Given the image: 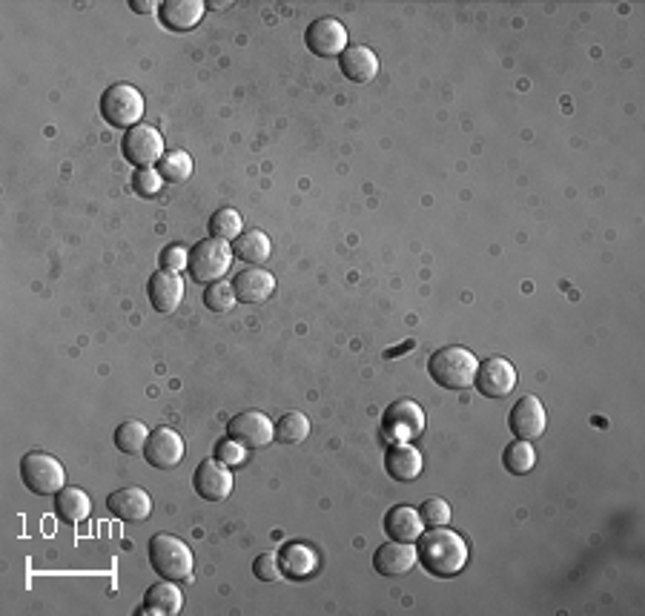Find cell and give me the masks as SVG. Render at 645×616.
Wrapping results in <instances>:
<instances>
[{"instance_id": "cell-1", "label": "cell", "mask_w": 645, "mask_h": 616, "mask_svg": "<svg viewBox=\"0 0 645 616\" xmlns=\"http://www.w3.org/2000/svg\"><path fill=\"white\" fill-rule=\"evenodd\" d=\"M416 553L419 565L439 579L462 574V568L468 565V542L459 533L448 531L445 525L422 531V536L416 539Z\"/></svg>"}, {"instance_id": "cell-2", "label": "cell", "mask_w": 645, "mask_h": 616, "mask_svg": "<svg viewBox=\"0 0 645 616\" xmlns=\"http://www.w3.org/2000/svg\"><path fill=\"white\" fill-rule=\"evenodd\" d=\"M150 565L155 574L170 582H190L193 576V551L184 539L172 533H155L150 539Z\"/></svg>"}, {"instance_id": "cell-3", "label": "cell", "mask_w": 645, "mask_h": 616, "mask_svg": "<svg viewBox=\"0 0 645 616\" xmlns=\"http://www.w3.org/2000/svg\"><path fill=\"white\" fill-rule=\"evenodd\" d=\"M479 362L465 347H442L430 356L428 373L433 382L445 390H465L476 379Z\"/></svg>"}, {"instance_id": "cell-4", "label": "cell", "mask_w": 645, "mask_h": 616, "mask_svg": "<svg viewBox=\"0 0 645 616\" xmlns=\"http://www.w3.org/2000/svg\"><path fill=\"white\" fill-rule=\"evenodd\" d=\"M233 244L230 241H218V238H207L198 241L190 250V264L187 273L198 284H215L221 276H227V270L233 267Z\"/></svg>"}, {"instance_id": "cell-5", "label": "cell", "mask_w": 645, "mask_h": 616, "mask_svg": "<svg viewBox=\"0 0 645 616\" xmlns=\"http://www.w3.org/2000/svg\"><path fill=\"white\" fill-rule=\"evenodd\" d=\"M21 479L29 493L35 496H55L58 490L66 488L64 465L43 453V450H29L21 459Z\"/></svg>"}, {"instance_id": "cell-6", "label": "cell", "mask_w": 645, "mask_h": 616, "mask_svg": "<svg viewBox=\"0 0 645 616\" xmlns=\"http://www.w3.org/2000/svg\"><path fill=\"white\" fill-rule=\"evenodd\" d=\"M101 115L109 127H138L144 115V95L129 84H112L101 95Z\"/></svg>"}, {"instance_id": "cell-7", "label": "cell", "mask_w": 645, "mask_h": 616, "mask_svg": "<svg viewBox=\"0 0 645 616\" xmlns=\"http://www.w3.org/2000/svg\"><path fill=\"white\" fill-rule=\"evenodd\" d=\"M382 433L390 442H410L425 433V410L410 399H399L382 416Z\"/></svg>"}, {"instance_id": "cell-8", "label": "cell", "mask_w": 645, "mask_h": 616, "mask_svg": "<svg viewBox=\"0 0 645 616\" xmlns=\"http://www.w3.org/2000/svg\"><path fill=\"white\" fill-rule=\"evenodd\" d=\"M121 149L135 170H150L152 164H158L164 158V135L155 127L138 124V127L127 129Z\"/></svg>"}, {"instance_id": "cell-9", "label": "cell", "mask_w": 645, "mask_h": 616, "mask_svg": "<svg viewBox=\"0 0 645 616\" xmlns=\"http://www.w3.org/2000/svg\"><path fill=\"white\" fill-rule=\"evenodd\" d=\"M227 436L236 439L244 450H258L276 442V425L261 413V410H244L230 419L227 425Z\"/></svg>"}, {"instance_id": "cell-10", "label": "cell", "mask_w": 645, "mask_h": 616, "mask_svg": "<svg viewBox=\"0 0 645 616\" xmlns=\"http://www.w3.org/2000/svg\"><path fill=\"white\" fill-rule=\"evenodd\" d=\"M304 43L319 58H342L347 49V26L336 18H316L304 32Z\"/></svg>"}, {"instance_id": "cell-11", "label": "cell", "mask_w": 645, "mask_h": 616, "mask_svg": "<svg viewBox=\"0 0 645 616\" xmlns=\"http://www.w3.org/2000/svg\"><path fill=\"white\" fill-rule=\"evenodd\" d=\"M473 384L485 399H505L516 387L514 364L508 362L505 356H491V359L479 364Z\"/></svg>"}, {"instance_id": "cell-12", "label": "cell", "mask_w": 645, "mask_h": 616, "mask_svg": "<svg viewBox=\"0 0 645 616\" xmlns=\"http://www.w3.org/2000/svg\"><path fill=\"white\" fill-rule=\"evenodd\" d=\"M184 453H187L184 439L172 427H155L150 433V439H147V447H144V459L158 470L178 468L181 459H184Z\"/></svg>"}, {"instance_id": "cell-13", "label": "cell", "mask_w": 645, "mask_h": 616, "mask_svg": "<svg viewBox=\"0 0 645 616\" xmlns=\"http://www.w3.org/2000/svg\"><path fill=\"white\" fill-rule=\"evenodd\" d=\"M193 488L207 502H224L233 493V470L218 459H204L195 468Z\"/></svg>"}, {"instance_id": "cell-14", "label": "cell", "mask_w": 645, "mask_h": 616, "mask_svg": "<svg viewBox=\"0 0 645 616\" xmlns=\"http://www.w3.org/2000/svg\"><path fill=\"white\" fill-rule=\"evenodd\" d=\"M545 407L539 402L537 396H522L519 402L511 407V416H508V427L516 439L522 442H537L539 436L545 433Z\"/></svg>"}, {"instance_id": "cell-15", "label": "cell", "mask_w": 645, "mask_h": 616, "mask_svg": "<svg viewBox=\"0 0 645 616\" xmlns=\"http://www.w3.org/2000/svg\"><path fill=\"white\" fill-rule=\"evenodd\" d=\"M419 562V553H416V542H396L390 539L385 545H379L373 553V568L376 574L387 576H405L408 571H413V565Z\"/></svg>"}, {"instance_id": "cell-16", "label": "cell", "mask_w": 645, "mask_h": 616, "mask_svg": "<svg viewBox=\"0 0 645 616\" xmlns=\"http://www.w3.org/2000/svg\"><path fill=\"white\" fill-rule=\"evenodd\" d=\"M147 293H150L152 310L170 316V313H175V310L181 307V301H184V281H181L178 273L158 270V273H152L150 276Z\"/></svg>"}, {"instance_id": "cell-17", "label": "cell", "mask_w": 645, "mask_h": 616, "mask_svg": "<svg viewBox=\"0 0 645 616\" xmlns=\"http://www.w3.org/2000/svg\"><path fill=\"white\" fill-rule=\"evenodd\" d=\"M107 510L121 522H144L150 519L152 499L144 488H121L107 496Z\"/></svg>"}, {"instance_id": "cell-18", "label": "cell", "mask_w": 645, "mask_h": 616, "mask_svg": "<svg viewBox=\"0 0 645 616\" xmlns=\"http://www.w3.org/2000/svg\"><path fill=\"white\" fill-rule=\"evenodd\" d=\"M233 293H236V301H244V304H261L267 298L276 293V276L261 270V267H250V270H241L236 278H233Z\"/></svg>"}, {"instance_id": "cell-19", "label": "cell", "mask_w": 645, "mask_h": 616, "mask_svg": "<svg viewBox=\"0 0 645 616\" xmlns=\"http://www.w3.org/2000/svg\"><path fill=\"white\" fill-rule=\"evenodd\" d=\"M281 576L287 579H307L319 571V553L313 551L307 542H287L279 551Z\"/></svg>"}, {"instance_id": "cell-20", "label": "cell", "mask_w": 645, "mask_h": 616, "mask_svg": "<svg viewBox=\"0 0 645 616\" xmlns=\"http://www.w3.org/2000/svg\"><path fill=\"white\" fill-rule=\"evenodd\" d=\"M385 468L396 482H416L422 476V453L410 442H393L385 453Z\"/></svg>"}, {"instance_id": "cell-21", "label": "cell", "mask_w": 645, "mask_h": 616, "mask_svg": "<svg viewBox=\"0 0 645 616\" xmlns=\"http://www.w3.org/2000/svg\"><path fill=\"white\" fill-rule=\"evenodd\" d=\"M204 3L201 0H164L158 6V18L170 32H190L204 18Z\"/></svg>"}, {"instance_id": "cell-22", "label": "cell", "mask_w": 645, "mask_h": 616, "mask_svg": "<svg viewBox=\"0 0 645 616\" xmlns=\"http://www.w3.org/2000/svg\"><path fill=\"white\" fill-rule=\"evenodd\" d=\"M342 75L353 84H370L379 75V58L370 46H347L339 58Z\"/></svg>"}, {"instance_id": "cell-23", "label": "cell", "mask_w": 645, "mask_h": 616, "mask_svg": "<svg viewBox=\"0 0 645 616\" xmlns=\"http://www.w3.org/2000/svg\"><path fill=\"white\" fill-rule=\"evenodd\" d=\"M184 608V594L181 588L170 582V579H161L158 585H152L147 596H144V605L138 608V614L147 616H175L181 614Z\"/></svg>"}, {"instance_id": "cell-24", "label": "cell", "mask_w": 645, "mask_h": 616, "mask_svg": "<svg viewBox=\"0 0 645 616\" xmlns=\"http://www.w3.org/2000/svg\"><path fill=\"white\" fill-rule=\"evenodd\" d=\"M425 531V522L419 516V510L399 505V508L387 510L385 516V533L396 542H416Z\"/></svg>"}, {"instance_id": "cell-25", "label": "cell", "mask_w": 645, "mask_h": 616, "mask_svg": "<svg viewBox=\"0 0 645 616\" xmlns=\"http://www.w3.org/2000/svg\"><path fill=\"white\" fill-rule=\"evenodd\" d=\"M273 253V241L270 235L261 233V230H250V233H241L233 241V255L244 264H264Z\"/></svg>"}, {"instance_id": "cell-26", "label": "cell", "mask_w": 645, "mask_h": 616, "mask_svg": "<svg viewBox=\"0 0 645 616\" xmlns=\"http://www.w3.org/2000/svg\"><path fill=\"white\" fill-rule=\"evenodd\" d=\"M92 510V502L86 496V490L81 488H64L55 493V513L64 519V522H84Z\"/></svg>"}, {"instance_id": "cell-27", "label": "cell", "mask_w": 645, "mask_h": 616, "mask_svg": "<svg viewBox=\"0 0 645 616\" xmlns=\"http://www.w3.org/2000/svg\"><path fill=\"white\" fill-rule=\"evenodd\" d=\"M158 172L167 184H184L193 175V158L187 155V149H170L158 161Z\"/></svg>"}, {"instance_id": "cell-28", "label": "cell", "mask_w": 645, "mask_h": 616, "mask_svg": "<svg viewBox=\"0 0 645 616\" xmlns=\"http://www.w3.org/2000/svg\"><path fill=\"white\" fill-rule=\"evenodd\" d=\"M147 439H150V430H147L144 422H138V419H129V422L118 425V430H115V447H118L121 453H127V456L144 453Z\"/></svg>"}, {"instance_id": "cell-29", "label": "cell", "mask_w": 645, "mask_h": 616, "mask_svg": "<svg viewBox=\"0 0 645 616\" xmlns=\"http://www.w3.org/2000/svg\"><path fill=\"white\" fill-rule=\"evenodd\" d=\"M307 436H310V419L304 413H299V410L284 413L279 422H276V442L279 445H301Z\"/></svg>"}, {"instance_id": "cell-30", "label": "cell", "mask_w": 645, "mask_h": 616, "mask_svg": "<svg viewBox=\"0 0 645 616\" xmlns=\"http://www.w3.org/2000/svg\"><path fill=\"white\" fill-rule=\"evenodd\" d=\"M502 465H505V470H511L514 476H525L537 465V450L531 447V442L516 439L502 450Z\"/></svg>"}, {"instance_id": "cell-31", "label": "cell", "mask_w": 645, "mask_h": 616, "mask_svg": "<svg viewBox=\"0 0 645 616\" xmlns=\"http://www.w3.org/2000/svg\"><path fill=\"white\" fill-rule=\"evenodd\" d=\"M207 230H210V238H218V241H236L238 235H241V215L233 210V207H224V210H218L210 218V224H207Z\"/></svg>"}, {"instance_id": "cell-32", "label": "cell", "mask_w": 645, "mask_h": 616, "mask_svg": "<svg viewBox=\"0 0 645 616\" xmlns=\"http://www.w3.org/2000/svg\"><path fill=\"white\" fill-rule=\"evenodd\" d=\"M204 304H207L213 313H227V310H233V304H236L233 284H227V281L207 284V290H204Z\"/></svg>"}, {"instance_id": "cell-33", "label": "cell", "mask_w": 645, "mask_h": 616, "mask_svg": "<svg viewBox=\"0 0 645 616\" xmlns=\"http://www.w3.org/2000/svg\"><path fill=\"white\" fill-rule=\"evenodd\" d=\"M419 516H422V522H425L428 528H442V525L451 522V505H448L445 499L433 496V499H425V502L419 505Z\"/></svg>"}, {"instance_id": "cell-34", "label": "cell", "mask_w": 645, "mask_h": 616, "mask_svg": "<svg viewBox=\"0 0 645 616\" xmlns=\"http://www.w3.org/2000/svg\"><path fill=\"white\" fill-rule=\"evenodd\" d=\"M164 187V178L158 170H135L132 172V190L138 192L141 198H155Z\"/></svg>"}, {"instance_id": "cell-35", "label": "cell", "mask_w": 645, "mask_h": 616, "mask_svg": "<svg viewBox=\"0 0 645 616\" xmlns=\"http://www.w3.org/2000/svg\"><path fill=\"white\" fill-rule=\"evenodd\" d=\"M187 264H190V253H187L181 244H167V247L161 250V270L181 273V270H187Z\"/></svg>"}, {"instance_id": "cell-36", "label": "cell", "mask_w": 645, "mask_h": 616, "mask_svg": "<svg viewBox=\"0 0 645 616\" xmlns=\"http://www.w3.org/2000/svg\"><path fill=\"white\" fill-rule=\"evenodd\" d=\"M253 574L261 582H279V553H261L256 562H253Z\"/></svg>"}, {"instance_id": "cell-37", "label": "cell", "mask_w": 645, "mask_h": 616, "mask_svg": "<svg viewBox=\"0 0 645 616\" xmlns=\"http://www.w3.org/2000/svg\"><path fill=\"white\" fill-rule=\"evenodd\" d=\"M215 459H218V462H224L227 468H236L238 462L244 459V447L238 445L236 439H230V436H227V439H221V442L215 445Z\"/></svg>"}, {"instance_id": "cell-38", "label": "cell", "mask_w": 645, "mask_h": 616, "mask_svg": "<svg viewBox=\"0 0 645 616\" xmlns=\"http://www.w3.org/2000/svg\"><path fill=\"white\" fill-rule=\"evenodd\" d=\"M129 6H132L138 15H147V12H152V9H155V3H150V0H132Z\"/></svg>"}]
</instances>
